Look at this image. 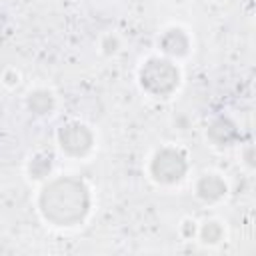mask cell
Returning a JSON list of instances; mask_svg holds the SVG:
<instances>
[{
    "instance_id": "cell-1",
    "label": "cell",
    "mask_w": 256,
    "mask_h": 256,
    "mask_svg": "<svg viewBox=\"0 0 256 256\" xmlns=\"http://www.w3.org/2000/svg\"><path fill=\"white\" fill-rule=\"evenodd\" d=\"M42 214L60 226H70L88 212V192L82 182L62 178L44 188L40 198Z\"/></svg>"
},
{
    "instance_id": "cell-2",
    "label": "cell",
    "mask_w": 256,
    "mask_h": 256,
    "mask_svg": "<svg viewBox=\"0 0 256 256\" xmlns=\"http://www.w3.org/2000/svg\"><path fill=\"white\" fill-rule=\"evenodd\" d=\"M140 80H142V86L146 90H150L152 94H158V96H164L168 92H172L178 84V70L166 62V60H148L140 72Z\"/></svg>"
},
{
    "instance_id": "cell-3",
    "label": "cell",
    "mask_w": 256,
    "mask_h": 256,
    "mask_svg": "<svg viewBox=\"0 0 256 256\" xmlns=\"http://www.w3.org/2000/svg\"><path fill=\"white\" fill-rule=\"evenodd\" d=\"M186 170V162L182 154L174 150H162L152 160V174L160 182H176L182 178Z\"/></svg>"
},
{
    "instance_id": "cell-4",
    "label": "cell",
    "mask_w": 256,
    "mask_h": 256,
    "mask_svg": "<svg viewBox=\"0 0 256 256\" xmlns=\"http://www.w3.org/2000/svg\"><path fill=\"white\" fill-rule=\"evenodd\" d=\"M60 144L66 152L80 156L92 146V134L82 124H68L60 130Z\"/></svg>"
},
{
    "instance_id": "cell-5",
    "label": "cell",
    "mask_w": 256,
    "mask_h": 256,
    "mask_svg": "<svg viewBox=\"0 0 256 256\" xmlns=\"http://www.w3.org/2000/svg\"><path fill=\"white\" fill-rule=\"evenodd\" d=\"M224 192H226V186H224V182H222L220 178H216V176H204V178L200 180V184H198V194H200L202 198H206V200H216V198H220Z\"/></svg>"
},
{
    "instance_id": "cell-6",
    "label": "cell",
    "mask_w": 256,
    "mask_h": 256,
    "mask_svg": "<svg viewBox=\"0 0 256 256\" xmlns=\"http://www.w3.org/2000/svg\"><path fill=\"white\" fill-rule=\"evenodd\" d=\"M162 46H164V52L168 54H184L186 48H188V38L182 34V30H170L164 38H162Z\"/></svg>"
},
{
    "instance_id": "cell-7",
    "label": "cell",
    "mask_w": 256,
    "mask_h": 256,
    "mask_svg": "<svg viewBox=\"0 0 256 256\" xmlns=\"http://www.w3.org/2000/svg\"><path fill=\"white\" fill-rule=\"evenodd\" d=\"M30 108L36 112V114H46L50 108H52V96L48 92H36L32 98H30Z\"/></svg>"
}]
</instances>
